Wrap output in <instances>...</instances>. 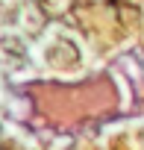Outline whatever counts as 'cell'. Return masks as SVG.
<instances>
[{
	"label": "cell",
	"instance_id": "1",
	"mask_svg": "<svg viewBox=\"0 0 144 150\" xmlns=\"http://www.w3.org/2000/svg\"><path fill=\"white\" fill-rule=\"evenodd\" d=\"M3 47L9 50V53H15V56H21L24 50H21V41L18 38H3Z\"/></svg>",
	"mask_w": 144,
	"mask_h": 150
}]
</instances>
